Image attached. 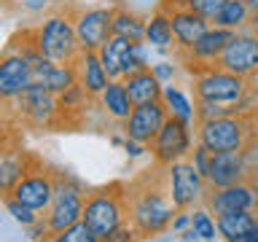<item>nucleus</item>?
<instances>
[{"mask_svg":"<svg viewBox=\"0 0 258 242\" xmlns=\"http://www.w3.org/2000/svg\"><path fill=\"white\" fill-rule=\"evenodd\" d=\"M175 213L177 210L167 194L164 167H156L153 172L148 169L126 189V221L135 226L140 239H153L169 231Z\"/></svg>","mask_w":258,"mask_h":242,"instance_id":"nucleus-1","label":"nucleus"},{"mask_svg":"<svg viewBox=\"0 0 258 242\" xmlns=\"http://www.w3.org/2000/svg\"><path fill=\"white\" fill-rule=\"evenodd\" d=\"M194 135H197V143H202L213 153H226V151L250 153L258 137V110L197 121L194 124Z\"/></svg>","mask_w":258,"mask_h":242,"instance_id":"nucleus-2","label":"nucleus"},{"mask_svg":"<svg viewBox=\"0 0 258 242\" xmlns=\"http://www.w3.org/2000/svg\"><path fill=\"white\" fill-rule=\"evenodd\" d=\"M30 43L35 46L38 54H43L51 62L73 65L81 54L76 27H73V16L68 14H51L43 22H38L32 30H27Z\"/></svg>","mask_w":258,"mask_h":242,"instance_id":"nucleus-3","label":"nucleus"},{"mask_svg":"<svg viewBox=\"0 0 258 242\" xmlns=\"http://www.w3.org/2000/svg\"><path fill=\"white\" fill-rule=\"evenodd\" d=\"M81 221H84L100 239L113 234L121 223H126V186L110 183V186H105V189H97L92 194H86Z\"/></svg>","mask_w":258,"mask_h":242,"instance_id":"nucleus-4","label":"nucleus"},{"mask_svg":"<svg viewBox=\"0 0 258 242\" xmlns=\"http://www.w3.org/2000/svg\"><path fill=\"white\" fill-rule=\"evenodd\" d=\"M194 76V102H215V105H237L247 94L253 78H242L221 68H205Z\"/></svg>","mask_w":258,"mask_h":242,"instance_id":"nucleus-5","label":"nucleus"},{"mask_svg":"<svg viewBox=\"0 0 258 242\" xmlns=\"http://www.w3.org/2000/svg\"><path fill=\"white\" fill-rule=\"evenodd\" d=\"M84 202H86V191L76 177L56 175L51 205H48V210L43 213V221L48 226V231H51V237L81 221V215H84Z\"/></svg>","mask_w":258,"mask_h":242,"instance_id":"nucleus-6","label":"nucleus"},{"mask_svg":"<svg viewBox=\"0 0 258 242\" xmlns=\"http://www.w3.org/2000/svg\"><path fill=\"white\" fill-rule=\"evenodd\" d=\"M194 148V124L180 121L175 116H167V121L161 124L156 137L148 143V151L156 167H167L172 161H180L191 153Z\"/></svg>","mask_w":258,"mask_h":242,"instance_id":"nucleus-7","label":"nucleus"},{"mask_svg":"<svg viewBox=\"0 0 258 242\" xmlns=\"http://www.w3.org/2000/svg\"><path fill=\"white\" fill-rule=\"evenodd\" d=\"M164 180H167V194L172 199L175 210H194L205 202L207 183L197 169L191 167L188 159L172 161L164 167Z\"/></svg>","mask_w":258,"mask_h":242,"instance_id":"nucleus-8","label":"nucleus"},{"mask_svg":"<svg viewBox=\"0 0 258 242\" xmlns=\"http://www.w3.org/2000/svg\"><path fill=\"white\" fill-rule=\"evenodd\" d=\"M8 105H14L16 116H19L24 124H30L35 129H48V127H54V124L62 121L59 105H56V94H51L48 89L35 86V84H30L14 102H8Z\"/></svg>","mask_w":258,"mask_h":242,"instance_id":"nucleus-9","label":"nucleus"},{"mask_svg":"<svg viewBox=\"0 0 258 242\" xmlns=\"http://www.w3.org/2000/svg\"><path fill=\"white\" fill-rule=\"evenodd\" d=\"M215 68L242 78L258 76V32L255 30H239L229 38L223 46L221 56H218Z\"/></svg>","mask_w":258,"mask_h":242,"instance_id":"nucleus-10","label":"nucleus"},{"mask_svg":"<svg viewBox=\"0 0 258 242\" xmlns=\"http://www.w3.org/2000/svg\"><path fill=\"white\" fill-rule=\"evenodd\" d=\"M54 183H56V175H51L43 167L32 164L27 169V175H24L22 180L14 186V191L8 194V197L16 199V202H22L24 207H30V210H35V213L43 215L46 210H48V205H51Z\"/></svg>","mask_w":258,"mask_h":242,"instance_id":"nucleus-11","label":"nucleus"},{"mask_svg":"<svg viewBox=\"0 0 258 242\" xmlns=\"http://www.w3.org/2000/svg\"><path fill=\"white\" fill-rule=\"evenodd\" d=\"M73 27H76L81 51H97L110 38V8L108 6L81 8L73 16Z\"/></svg>","mask_w":258,"mask_h":242,"instance_id":"nucleus-12","label":"nucleus"},{"mask_svg":"<svg viewBox=\"0 0 258 242\" xmlns=\"http://www.w3.org/2000/svg\"><path fill=\"white\" fill-rule=\"evenodd\" d=\"M213 215L231 213V210H258V189L247 180L223 186V189H207L202 202Z\"/></svg>","mask_w":258,"mask_h":242,"instance_id":"nucleus-13","label":"nucleus"},{"mask_svg":"<svg viewBox=\"0 0 258 242\" xmlns=\"http://www.w3.org/2000/svg\"><path fill=\"white\" fill-rule=\"evenodd\" d=\"M231 35H234L231 30L213 27V24H210L205 35H202L191 48L177 51V56H180V62L185 65V70H188V73H199V70H205V68H213V65L218 62V56H221V51H223V46L229 43Z\"/></svg>","mask_w":258,"mask_h":242,"instance_id":"nucleus-14","label":"nucleus"},{"mask_svg":"<svg viewBox=\"0 0 258 242\" xmlns=\"http://www.w3.org/2000/svg\"><path fill=\"white\" fill-rule=\"evenodd\" d=\"M167 116H169V113H167V105L161 102V100L135 105L132 113L126 116V121L121 124V129H124V137L148 145L153 137H156V132L161 129V124L167 121Z\"/></svg>","mask_w":258,"mask_h":242,"instance_id":"nucleus-15","label":"nucleus"},{"mask_svg":"<svg viewBox=\"0 0 258 242\" xmlns=\"http://www.w3.org/2000/svg\"><path fill=\"white\" fill-rule=\"evenodd\" d=\"M32 84V70H30V59L24 56L19 48L8 46L0 54V97L8 102H14L24 89Z\"/></svg>","mask_w":258,"mask_h":242,"instance_id":"nucleus-16","label":"nucleus"},{"mask_svg":"<svg viewBox=\"0 0 258 242\" xmlns=\"http://www.w3.org/2000/svg\"><path fill=\"white\" fill-rule=\"evenodd\" d=\"M250 177V161L245 151H226V153H213L207 169V189H223V186L239 183Z\"/></svg>","mask_w":258,"mask_h":242,"instance_id":"nucleus-17","label":"nucleus"},{"mask_svg":"<svg viewBox=\"0 0 258 242\" xmlns=\"http://www.w3.org/2000/svg\"><path fill=\"white\" fill-rule=\"evenodd\" d=\"M97 56H100V62H102V68H105L110 81H121L124 76H129V73L140 70L137 56H135V43L126 38L110 35L100 48H97Z\"/></svg>","mask_w":258,"mask_h":242,"instance_id":"nucleus-18","label":"nucleus"},{"mask_svg":"<svg viewBox=\"0 0 258 242\" xmlns=\"http://www.w3.org/2000/svg\"><path fill=\"white\" fill-rule=\"evenodd\" d=\"M167 16H169V27H172L175 51L191 48L210 27V22L205 19V16L194 14L191 8H172V11H167Z\"/></svg>","mask_w":258,"mask_h":242,"instance_id":"nucleus-19","label":"nucleus"},{"mask_svg":"<svg viewBox=\"0 0 258 242\" xmlns=\"http://www.w3.org/2000/svg\"><path fill=\"white\" fill-rule=\"evenodd\" d=\"M73 65H76V81L84 86V92L92 97V100H97V97L105 92V86L110 84V78H108V73H105L97 51H81L78 59Z\"/></svg>","mask_w":258,"mask_h":242,"instance_id":"nucleus-20","label":"nucleus"},{"mask_svg":"<svg viewBox=\"0 0 258 242\" xmlns=\"http://www.w3.org/2000/svg\"><path fill=\"white\" fill-rule=\"evenodd\" d=\"M129 92V100H132V105H143V102H153V100H161V89H164V84L153 76L151 68H140L135 73H129V76L121 78Z\"/></svg>","mask_w":258,"mask_h":242,"instance_id":"nucleus-21","label":"nucleus"},{"mask_svg":"<svg viewBox=\"0 0 258 242\" xmlns=\"http://www.w3.org/2000/svg\"><path fill=\"white\" fill-rule=\"evenodd\" d=\"M110 35L126 38V40H132V43H143L145 19L126 6H113L110 8Z\"/></svg>","mask_w":258,"mask_h":242,"instance_id":"nucleus-22","label":"nucleus"},{"mask_svg":"<svg viewBox=\"0 0 258 242\" xmlns=\"http://www.w3.org/2000/svg\"><path fill=\"white\" fill-rule=\"evenodd\" d=\"M97 102H100L102 113L113 121H118V124H124L126 116L132 113V100H129V92L124 86V81H110L108 86H105V92L97 97Z\"/></svg>","mask_w":258,"mask_h":242,"instance_id":"nucleus-23","label":"nucleus"},{"mask_svg":"<svg viewBox=\"0 0 258 242\" xmlns=\"http://www.w3.org/2000/svg\"><path fill=\"white\" fill-rule=\"evenodd\" d=\"M30 167H32V159L24 151L0 153V199L14 191V186L27 175Z\"/></svg>","mask_w":258,"mask_h":242,"instance_id":"nucleus-24","label":"nucleus"},{"mask_svg":"<svg viewBox=\"0 0 258 242\" xmlns=\"http://www.w3.org/2000/svg\"><path fill=\"white\" fill-rule=\"evenodd\" d=\"M253 221H255V210H231V213L215 215L218 237H223L226 242H237L247 234Z\"/></svg>","mask_w":258,"mask_h":242,"instance_id":"nucleus-25","label":"nucleus"},{"mask_svg":"<svg viewBox=\"0 0 258 242\" xmlns=\"http://www.w3.org/2000/svg\"><path fill=\"white\" fill-rule=\"evenodd\" d=\"M143 43L145 46H153V48H161V51H167L169 46L175 48L172 27H169V16H167V11H161L159 6H156V11L145 19V38H143Z\"/></svg>","mask_w":258,"mask_h":242,"instance_id":"nucleus-26","label":"nucleus"},{"mask_svg":"<svg viewBox=\"0 0 258 242\" xmlns=\"http://www.w3.org/2000/svg\"><path fill=\"white\" fill-rule=\"evenodd\" d=\"M247 22H250V8L245 0H226L221 6L210 24L213 27H223V30H231V32H239V30H247Z\"/></svg>","mask_w":258,"mask_h":242,"instance_id":"nucleus-27","label":"nucleus"},{"mask_svg":"<svg viewBox=\"0 0 258 242\" xmlns=\"http://www.w3.org/2000/svg\"><path fill=\"white\" fill-rule=\"evenodd\" d=\"M161 102L167 105V113L180 121H188V124H194L197 121V113H194V102L191 97L183 92L180 86H172V84H164V89H161Z\"/></svg>","mask_w":258,"mask_h":242,"instance_id":"nucleus-28","label":"nucleus"},{"mask_svg":"<svg viewBox=\"0 0 258 242\" xmlns=\"http://www.w3.org/2000/svg\"><path fill=\"white\" fill-rule=\"evenodd\" d=\"M92 100L86 92H84V86L78 84H70L68 89H62L59 94H56V105H59V113H62V118H68L70 113H78V110H84L86 108V102Z\"/></svg>","mask_w":258,"mask_h":242,"instance_id":"nucleus-29","label":"nucleus"},{"mask_svg":"<svg viewBox=\"0 0 258 242\" xmlns=\"http://www.w3.org/2000/svg\"><path fill=\"white\" fill-rule=\"evenodd\" d=\"M191 229H194V234H197V239H202V242H213L215 239V234H218L215 218L205 205L191 210Z\"/></svg>","mask_w":258,"mask_h":242,"instance_id":"nucleus-30","label":"nucleus"},{"mask_svg":"<svg viewBox=\"0 0 258 242\" xmlns=\"http://www.w3.org/2000/svg\"><path fill=\"white\" fill-rule=\"evenodd\" d=\"M3 207H6V215L11 218L16 226H22V229H30L32 223H38L40 218H43L40 213H35V210H30V207H24L22 202H16V199H11V197H3Z\"/></svg>","mask_w":258,"mask_h":242,"instance_id":"nucleus-31","label":"nucleus"},{"mask_svg":"<svg viewBox=\"0 0 258 242\" xmlns=\"http://www.w3.org/2000/svg\"><path fill=\"white\" fill-rule=\"evenodd\" d=\"M51 242H102V239L97 237V234H94L92 229H89V226H86L84 221H78V223L68 226L64 231L54 234Z\"/></svg>","mask_w":258,"mask_h":242,"instance_id":"nucleus-32","label":"nucleus"},{"mask_svg":"<svg viewBox=\"0 0 258 242\" xmlns=\"http://www.w3.org/2000/svg\"><path fill=\"white\" fill-rule=\"evenodd\" d=\"M185 159L191 161V167L197 169V172H199L202 177H207L210 161H213V151H207V148H205V145H202V143H197V145H194V148H191V153H188V156H185Z\"/></svg>","mask_w":258,"mask_h":242,"instance_id":"nucleus-33","label":"nucleus"},{"mask_svg":"<svg viewBox=\"0 0 258 242\" xmlns=\"http://www.w3.org/2000/svg\"><path fill=\"white\" fill-rule=\"evenodd\" d=\"M223 3H226V0H188V3H185V8H191L194 14L205 16V19L210 22L218 11H221Z\"/></svg>","mask_w":258,"mask_h":242,"instance_id":"nucleus-34","label":"nucleus"},{"mask_svg":"<svg viewBox=\"0 0 258 242\" xmlns=\"http://www.w3.org/2000/svg\"><path fill=\"white\" fill-rule=\"evenodd\" d=\"M137 239H140V234H137L135 226L126 221V223H121L113 234H108V237H105L102 242H137Z\"/></svg>","mask_w":258,"mask_h":242,"instance_id":"nucleus-35","label":"nucleus"},{"mask_svg":"<svg viewBox=\"0 0 258 242\" xmlns=\"http://www.w3.org/2000/svg\"><path fill=\"white\" fill-rule=\"evenodd\" d=\"M151 70L161 84H172V78H175V65L172 62H156V65H151Z\"/></svg>","mask_w":258,"mask_h":242,"instance_id":"nucleus-36","label":"nucleus"},{"mask_svg":"<svg viewBox=\"0 0 258 242\" xmlns=\"http://www.w3.org/2000/svg\"><path fill=\"white\" fill-rule=\"evenodd\" d=\"M191 226V210H177L175 218H172V223H169V231L172 234H180L185 231Z\"/></svg>","mask_w":258,"mask_h":242,"instance_id":"nucleus-37","label":"nucleus"},{"mask_svg":"<svg viewBox=\"0 0 258 242\" xmlns=\"http://www.w3.org/2000/svg\"><path fill=\"white\" fill-rule=\"evenodd\" d=\"M24 231L30 234V239H32V242H46V239H51V231H48V226H46L43 218H40L38 223H32L30 229H24Z\"/></svg>","mask_w":258,"mask_h":242,"instance_id":"nucleus-38","label":"nucleus"},{"mask_svg":"<svg viewBox=\"0 0 258 242\" xmlns=\"http://www.w3.org/2000/svg\"><path fill=\"white\" fill-rule=\"evenodd\" d=\"M121 148L126 151L129 159H137V156H143V153L148 151V145H143V143H137V140H129V137H124V145H121Z\"/></svg>","mask_w":258,"mask_h":242,"instance_id":"nucleus-39","label":"nucleus"},{"mask_svg":"<svg viewBox=\"0 0 258 242\" xmlns=\"http://www.w3.org/2000/svg\"><path fill=\"white\" fill-rule=\"evenodd\" d=\"M247 8H250V22H247V30H255L258 32V0H245Z\"/></svg>","mask_w":258,"mask_h":242,"instance_id":"nucleus-40","label":"nucleus"},{"mask_svg":"<svg viewBox=\"0 0 258 242\" xmlns=\"http://www.w3.org/2000/svg\"><path fill=\"white\" fill-rule=\"evenodd\" d=\"M237 242H258V210H255V221H253V226L247 229V234L242 239H237Z\"/></svg>","mask_w":258,"mask_h":242,"instance_id":"nucleus-41","label":"nucleus"},{"mask_svg":"<svg viewBox=\"0 0 258 242\" xmlns=\"http://www.w3.org/2000/svg\"><path fill=\"white\" fill-rule=\"evenodd\" d=\"M188 0H159V8L161 11H172V8H185Z\"/></svg>","mask_w":258,"mask_h":242,"instance_id":"nucleus-42","label":"nucleus"},{"mask_svg":"<svg viewBox=\"0 0 258 242\" xmlns=\"http://www.w3.org/2000/svg\"><path fill=\"white\" fill-rule=\"evenodd\" d=\"M6 108V100H3V97H0V110H3Z\"/></svg>","mask_w":258,"mask_h":242,"instance_id":"nucleus-43","label":"nucleus"}]
</instances>
